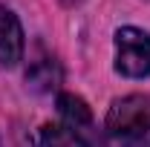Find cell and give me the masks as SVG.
Masks as SVG:
<instances>
[{"instance_id":"3","label":"cell","mask_w":150,"mask_h":147,"mask_svg":"<svg viewBox=\"0 0 150 147\" xmlns=\"http://www.w3.org/2000/svg\"><path fill=\"white\" fill-rule=\"evenodd\" d=\"M40 139H43V147H95V127L55 121V124H43Z\"/></svg>"},{"instance_id":"7","label":"cell","mask_w":150,"mask_h":147,"mask_svg":"<svg viewBox=\"0 0 150 147\" xmlns=\"http://www.w3.org/2000/svg\"><path fill=\"white\" fill-rule=\"evenodd\" d=\"M18 147H38V144H35V139H29V136H23Z\"/></svg>"},{"instance_id":"1","label":"cell","mask_w":150,"mask_h":147,"mask_svg":"<svg viewBox=\"0 0 150 147\" xmlns=\"http://www.w3.org/2000/svg\"><path fill=\"white\" fill-rule=\"evenodd\" d=\"M104 147H150V95L112 101L104 121Z\"/></svg>"},{"instance_id":"2","label":"cell","mask_w":150,"mask_h":147,"mask_svg":"<svg viewBox=\"0 0 150 147\" xmlns=\"http://www.w3.org/2000/svg\"><path fill=\"white\" fill-rule=\"evenodd\" d=\"M115 69L127 78H147L150 75V35L124 26L115 32Z\"/></svg>"},{"instance_id":"5","label":"cell","mask_w":150,"mask_h":147,"mask_svg":"<svg viewBox=\"0 0 150 147\" xmlns=\"http://www.w3.org/2000/svg\"><path fill=\"white\" fill-rule=\"evenodd\" d=\"M26 81H29L38 92L55 90L58 84H61V69H58L55 58L43 55V58H38V61H32V66L26 69Z\"/></svg>"},{"instance_id":"4","label":"cell","mask_w":150,"mask_h":147,"mask_svg":"<svg viewBox=\"0 0 150 147\" xmlns=\"http://www.w3.org/2000/svg\"><path fill=\"white\" fill-rule=\"evenodd\" d=\"M23 26L15 12H9L6 6H0V64L3 66H15L23 58Z\"/></svg>"},{"instance_id":"6","label":"cell","mask_w":150,"mask_h":147,"mask_svg":"<svg viewBox=\"0 0 150 147\" xmlns=\"http://www.w3.org/2000/svg\"><path fill=\"white\" fill-rule=\"evenodd\" d=\"M58 115H61V121H69V124H93V112L90 107L81 101V98H75V95H58Z\"/></svg>"}]
</instances>
